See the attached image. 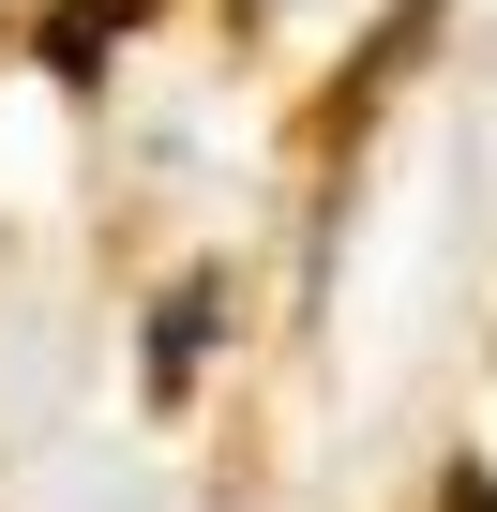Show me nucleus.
<instances>
[{
    "label": "nucleus",
    "mask_w": 497,
    "mask_h": 512,
    "mask_svg": "<svg viewBox=\"0 0 497 512\" xmlns=\"http://www.w3.org/2000/svg\"><path fill=\"white\" fill-rule=\"evenodd\" d=\"M437 512H497V497H482V467H452V497H437Z\"/></svg>",
    "instance_id": "obj_1"
}]
</instances>
